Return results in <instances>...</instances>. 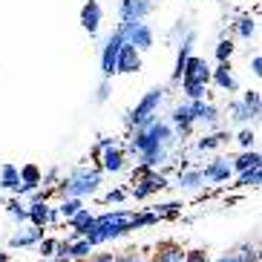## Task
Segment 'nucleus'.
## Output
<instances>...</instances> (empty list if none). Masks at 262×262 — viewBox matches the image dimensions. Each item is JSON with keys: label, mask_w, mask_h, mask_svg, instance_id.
Returning a JSON list of instances; mask_svg holds the SVG:
<instances>
[{"label": "nucleus", "mask_w": 262, "mask_h": 262, "mask_svg": "<svg viewBox=\"0 0 262 262\" xmlns=\"http://www.w3.org/2000/svg\"><path fill=\"white\" fill-rule=\"evenodd\" d=\"M136 231L133 228V210H107V213H101V216H93L90 222L84 225V228H78V231H72L67 239H78V236H84L95 245H104V242H113V239L124 236V233H130Z\"/></svg>", "instance_id": "nucleus-1"}, {"label": "nucleus", "mask_w": 262, "mask_h": 262, "mask_svg": "<svg viewBox=\"0 0 262 262\" xmlns=\"http://www.w3.org/2000/svg\"><path fill=\"white\" fill-rule=\"evenodd\" d=\"M101 179H104V173H101L98 164H81L55 182V193L61 199H67V196L70 199H86V196H95L101 190Z\"/></svg>", "instance_id": "nucleus-2"}, {"label": "nucleus", "mask_w": 262, "mask_h": 262, "mask_svg": "<svg viewBox=\"0 0 262 262\" xmlns=\"http://www.w3.org/2000/svg\"><path fill=\"white\" fill-rule=\"evenodd\" d=\"M164 93H167L164 86H153L150 93L141 95V101L127 113V118H124L127 130H133V127H144L147 121H153V118L159 116V107H162V101H164Z\"/></svg>", "instance_id": "nucleus-3"}, {"label": "nucleus", "mask_w": 262, "mask_h": 262, "mask_svg": "<svg viewBox=\"0 0 262 262\" xmlns=\"http://www.w3.org/2000/svg\"><path fill=\"white\" fill-rule=\"evenodd\" d=\"M164 187H170L164 173H159V170H144L136 164V170H133V187L127 190V196H133V199H147V196H153V193L164 190Z\"/></svg>", "instance_id": "nucleus-4"}, {"label": "nucleus", "mask_w": 262, "mask_h": 262, "mask_svg": "<svg viewBox=\"0 0 262 262\" xmlns=\"http://www.w3.org/2000/svg\"><path fill=\"white\" fill-rule=\"evenodd\" d=\"M124 29V40L136 47L139 52H147L153 49V29L144 24V20H130V24H118Z\"/></svg>", "instance_id": "nucleus-5"}, {"label": "nucleus", "mask_w": 262, "mask_h": 262, "mask_svg": "<svg viewBox=\"0 0 262 262\" xmlns=\"http://www.w3.org/2000/svg\"><path fill=\"white\" fill-rule=\"evenodd\" d=\"M121 43H124V29H121V26H116V32L110 35L107 43H104V49H101V75H104V78L116 75V58H118Z\"/></svg>", "instance_id": "nucleus-6"}, {"label": "nucleus", "mask_w": 262, "mask_h": 262, "mask_svg": "<svg viewBox=\"0 0 262 262\" xmlns=\"http://www.w3.org/2000/svg\"><path fill=\"white\" fill-rule=\"evenodd\" d=\"M231 176H233L231 159H225V156H216V159H210V162L202 167V179H205L208 185H225Z\"/></svg>", "instance_id": "nucleus-7"}, {"label": "nucleus", "mask_w": 262, "mask_h": 262, "mask_svg": "<svg viewBox=\"0 0 262 262\" xmlns=\"http://www.w3.org/2000/svg\"><path fill=\"white\" fill-rule=\"evenodd\" d=\"M170 127H173V133H176V139H182V136H190L193 127H196V118H193L190 113V104H176V107L170 110Z\"/></svg>", "instance_id": "nucleus-8"}, {"label": "nucleus", "mask_w": 262, "mask_h": 262, "mask_svg": "<svg viewBox=\"0 0 262 262\" xmlns=\"http://www.w3.org/2000/svg\"><path fill=\"white\" fill-rule=\"evenodd\" d=\"M26 222L35 228H47V225L58 222V210L49 202H26Z\"/></svg>", "instance_id": "nucleus-9"}, {"label": "nucleus", "mask_w": 262, "mask_h": 262, "mask_svg": "<svg viewBox=\"0 0 262 262\" xmlns=\"http://www.w3.org/2000/svg\"><path fill=\"white\" fill-rule=\"evenodd\" d=\"M153 9H156V0H121V9H118V24L144 20Z\"/></svg>", "instance_id": "nucleus-10"}, {"label": "nucleus", "mask_w": 262, "mask_h": 262, "mask_svg": "<svg viewBox=\"0 0 262 262\" xmlns=\"http://www.w3.org/2000/svg\"><path fill=\"white\" fill-rule=\"evenodd\" d=\"M139 70H141V52L124 40L121 49H118V58H116V75L118 72L121 75H133V72H139Z\"/></svg>", "instance_id": "nucleus-11"}, {"label": "nucleus", "mask_w": 262, "mask_h": 262, "mask_svg": "<svg viewBox=\"0 0 262 262\" xmlns=\"http://www.w3.org/2000/svg\"><path fill=\"white\" fill-rule=\"evenodd\" d=\"M124 164H127V153H124L118 144H110V147L101 150V156H98L101 173H121Z\"/></svg>", "instance_id": "nucleus-12"}, {"label": "nucleus", "mask_w": 262, "mask_h": 262, "mask_svg": "<svg viewBox=\"0 0 262 262\" xmlns=\"http://www.w3.org/2000/svg\"><path fill=\"white\" fill-rule=\"evenodd\" d=\"M210 84H213L216 90H222V93H236L239 84H236V78H233L231 61H219L216 70H210Z\"/></svg>", "instance_id": "nucleus-13"}, {"label": "nucleus", "mask_w": 262, "mask_h": 262, "mask_svg": "<svg viewBox=\"0 0 262 262\" xmlns=\"http://www.w3.org/2000/svg\"><path fill=\"white\" fill-rule=\"evenodd\" d=\"M179 81H190V84H210V67L202 58H196V55H190L185 63V72H182V78Z\"/></svg>", "instance_id": "nucleus-14"}, {"label": "nucleus", "mask_w": 262, "mask_h": 262, "mask_svg": "<svg viewBox=\"0 0 262 262\" xmlns=\"http://www.w3.org/2000/svg\"><path fill=\"white\" fill-rule=\"evenodd\" d=\"M190 104V113H193V118H196V124H208V127H216L219 124V110L210 104V101H205V98H196V101H187Z\"/></svg>", "instance_id": "nucleus-15"}, {"label": "nucleus", "mask_w": 262, "mask_h": 262, "mask_svg": "<svg viewBox=\"0 0 262 262\" xmlns=\"http://www.w3.org/2000/svg\"><path fill=\"white\" fill-rule=\"evenodd\" d=\"M101 17H104V12H101V3H98V0H86L84 6H81V26H84L90 35H98Z\"/></svg>", "instance_id": "nucleus-16"}, {"label": "nucleus", "mask_w": 262, "mask_h": 262, "mask_svg": "<svg viewBox=\"0 0 262 262\" xmlns=\"http://www.w3.org/2000/svg\"><path fill=\"white\" fill-rule=\"evenodd\" d=\"M43 239V228H35V225H29V228H20L17 233H12V239H9V248H35Z\"/></svg>", "instance_id": "nucleus-17"}, {"label": "nucleus", "mask_w": 262, "mask_h": 262, "mask_svg": "<svg viewBox=\"0 0 262 262\" xmlns=\"http://www.w3.org/2000/svg\"><path fill=\"white\" fill-rule=\"evenodd\" d=\"M193 43H196V35H193V32H185V38H182V43H179L176 67H173V84H179V78H182V72H185L187 58L193 55Z\"/></svg>", "instance_id": "nucleus-18"}, {"label": "nucleus", "mask_w": 262, "mask_h": 262, "mask_svg": "<svg viewBox=\"0 0 262 262\" xmlns=\"http://www.w3.org/2000/svg\"><path fill=\"white\" fill-rule=\"evenodd\" d=\"M216 262H259V254H256V245L242 242V245L231 248V251H225V254L219 256Z\"/></svg>", "instance_id": "nucleus-19"}, {"label": "nucleus", "mask_w": 262, "mask_h": 262, "mask_svg": "<svg viewBox=\"0 0 262 262\" xmlns=\"http://www.w3.org/2000/svg\"><path fill=\"white\" fill-rule=\"evenodd\" d=\"M150 262H185V248L176 242H159Z\"/></svg>", "instance_id": "nucleus-20"}, {"label": "nucleus", "mask_w": 262, "mask_h": 262, "mask_svg": "<svg viewBox=\"0 0 262 262\" xmlns=\"http://www.w3.org/2000/svg\"><path fill=\"white\" fill-rule=\"evenodd\" d=\"M176 187H182V190H199V187H205L202 170H199V167L179 170V173H176Z\"/></svg>", "instance_id": "nucleus-21"}, {"label": "nucleus", "mask_w": 262, "mask_h": 262, "mask_svg": "<svg viewBox=\"0 0 262 262\" xmlns=\"http://www.w3.org/2000/svg\"><path fill=\"white\" fill-rule=\"evenodd\" d=\"M17 179H20V185H26V190H35V187L43 185V170L29 162L24 167H17Z\"/></svg>", "instance_id": "nucleus-22"}, {"label": "nucleus", "mask_w": 262, "mask_h": 262, "mask_svg": "<svg viewBox=\"0 0 262 262\" xmlns=\"http://www.w3.org/2000/svg\"><path fill=\"white\" fill-rule=\"evenodd\" d=\"M231 141V136L225 130H216V133H208V136H202L199 141H196V150L199 153H210V150H216V147H222Z\"/></svg>", "instance_id": "nucleus-23"}, {"label": "nucleus", "mask_w": 262, "mask_h": 262, "mask_svg": "<svg viewBox=\"0 0 262 262\" xmlns=\"http://www.w3.org/2000/svg\"><path fill=\"white\" fill-rule=\"evenodd\" d=\"M254 164H262V156H259V150H256V147H251V150H242L236 159H231L233 173H242V170L254 167Z\"/></svg>", "instance_id": "nucleus-24"}, {"label": "nucleus", "mask_w": 262, "mask_h": 262, "mask_svg": "<svg viewBox=\"0 0 262 262\" xmlns=\"http://www.w3.org/2000/svg\"><path fill=\"white\" fill-rule=\"evenodd\" d=\"M233 29H236V35L242 40H251L256 35V17L254 15H239L236 24H233Z\"/></svg>", "instance_id": "nucleus-25"}, {"label": "nucleus", "mask_w": 262, "mask_h": 262, "mask_svg": "<svg viewBox=\"0 0 262 262\" xmlns=\"http://www.w3.org/2000/svg\"><path fill=\"white\" fill-rule=\"evenodd\" d=\"M259 185H262V164H254V167L242 170L236 179V187H259Z\"/></svg>", "instance_id": "nucleus-26"}, {"label": "nucleus", "mask_w": 262, "mask_h": 262, "mask_svg": "<svg viewBox=\"0 0 262 262\" xmlns=\"http://www.w3.org/2000/svg\"><path fill=\"white\" fill-rule=\"evenodd\" d=\"M6 210H9V216H12L17 225L26 222V202H24V196H12V199L6 202Z\"/></svg>", "instance_id": "nucleus-27"}, {"label": "nucleus", "mask_w": 262, "mask_h": 262, "mask_svg": "<svg viewBox=\"0 0 262 262\" xmlns=\"http://www.w3.org/2000/svg\"><path fill=\"white\" fill-rule=\"evenodd\" d=\"M17 182H20V179H17V167L12 162H6L0 167V190H12Z\"/></svg>", "instance_id": "nucleus-28"}, {"label": "nucleus", "mask_w": 262, "mask_h": 262, "mask_svg": "<svg viewBox=\"0 0 262 262\" xmlns=\"http://www.w3.org/2000/svg\"><path fill=\"white\" fill-rule=\"evenodd\" d=\"M84 208V199H70V196H67V199H61V205H58V219H63V222H67V219H70L72 213H78V210Z\"/></svg>", "instance_id": "nucleus-29"}, {"label": "nucleus", "mask_w": 262, "mask_h": 262, "mask_svg": "<svg viewBox=\"0 0 262 262\" xmlns=\"http://www.w3.org/2000/svg\"><path fill=\"white\" fill-rule=\"evenodd\" d=\"M153 213L159 216V219H176L179 213H182V202H162V205H156Z\"/></svg>", "instance_id": "nucleus-30"}, {"label": "nucleus", "mask_w": 262, "mask_h": 262, "mask_svg": "<svg viewBox=\"0 0 262 262\" xmlns=\"http://www.w3.org/2000/svg\"><path fill=\"white\" fill-rule=\"evenodd\" d=\"M231 121H233V124L254 121V118H251V113H248V107L242 104V101H233V104H231Z\"/></svg>", "instance_id": "nucleus-31"}, {"label": "nucleus", "mask_w": 262, "mask_h": 262, "mask_svg": "<svg viewBox=\"0 0 262 262\" xmlns=\"http://www.w3.org/2000/svg\"><path fill=\"white\" fill-rule=\"evenodd\" d=\"M162 219L153 213V210H141V213H133V228H150V225H159Z\"/></svg>", "instance_id": "nucleus-32"}, {"label": "nucleus", "mask_w": 262, "mask_h": 262, "mask_svg": "<svg viewBox=\"0 0 262 262\" xmlns=\"http://www.w3.org/2000/svg\"><path fill=\"white\" fill-rule=\"evenodd\" d=\"M242 104L248 107L251 118H259V90H248V93L242 95Z\"/></svg>", "instance_id": "nucleus-33"}, {"label": "nucleus", "mask_w": 262, "mask_h": 262, "mask_svg": "<svg viewBox=\"0 0 262 262\" xmlns=\"http://www.w3.org/2000/svg\"><path fill=\"white\" fill-rule=\"evenodd\" d=\"M179 84H182V93L187 95V101L205 98V93H208V86L205 84H190V81H179Z\"/></svg>", "instance_id": "nucleus-34"}, {"label": "nucleus", "mask_w": 262, "mask_h": 262, "mask_svg": "<svg viewBox=\"0 0 262 262\" xmlns=\"http://www.w3.org/2000/svg\"><path fill=\"white\" fill-rule=\"evenodd\" d=\"M233 40L231 38H222L219 43H216V49H213V55H216V61H231V55H233Z\"/></svg>", "instance_id": "nucleus-35"}, {"label": "nucleus", "mask_w": 262, "mask_h": 262, "mask_svg": "<svg viewBox=\"0 0 262 262\" xmlns=\"http://www.w3.org/2000/svg\"><path fill=\"white\" fill-rule=\"evenodd\" d=\"M90 219H93V213H90V208H81L78 213H72L70 219H67V225H70L72 231H78V228H84V225L90 222Z\"/></svg>", "instance_id": "nucleus-36"}, {"label": "nucleus", "mask_w": 262, "mask_h": 262, "mask_svg": "<svg viewBox=\"0 0 262 262\" xmlns=\"http://www.w3.org/2000/svg\"><path fill=\"white\" fill-rule=\"evenodd\" d=\"M236 144L242 147V150H251V147L256 144V133L251 130V127H242V130L236 133Z\"/></svg>", "instance_id": "nucleus-37"}, {"label": "nucleus", "mask_w": 262, "mask_h": 262, "mask_svg": "<svg viewBox=\"0 0 262 262\" xmlns=\"http://www.w3.org/2000/svg\"><path fill=\"white\" fill-rule=\"evenodd\" d=\"M55 245H58V239H55V236H43V239H40L38 245H35V248H38V254H40V259L55 256Z\"/></svg>", "instance_id": "nucleus-38"}, {"label": "nucleus", "mask_w": 262, "mask_h": 262, "mask_svg": "<svg viewBox=\"0 0 262 262\" xmlns=\"http://www.w3.org/2000/svg\"><path fill=\"white\" fill-rule=\"evenodd\" d=\"M116 262H150V256L141 251H124V254H116Z\"/></svg>", "instance_id": "nucleus-39"}, {"label": "nucleus", "mask_w": 262, "mask_h": 262, "mask_svg": "<svg viewBox=\"0 0 262 262\" xmlns=\"http://www.w3.org/2000/svg\"><path fill=\"white\" fill-rule=\"evenodd\" d=\"M124 199H127V190H124V187H116V190L104 193V205H118V202H124Z\"/></svg>", "instance_id": "nucleus-40"}, {"label": "nucleus", "mask_w": 262, "mask_h": 262, "mask_svg": "<svg viewBox=\"0 0 262 262\" xmlns=\"http://www.w3.org/2000/svg\"><path fill=\"white\" fill-rule=\"evenodd\" d=\"M110 90H113V86H110V78H104L101 86H98V93H95V104H104V101L110 98Z\"/></svg>", "instance_id": "nucleus-41"}, {"label": "nucleus", "mask_w": 262, "mask_h": 262, "mask_svg": "<svg viewBox=\"0 0 262 262\" xmlns=\"http://www.w3.org/2000/svg\"><path fill=\"white\" fill-rule=\"evenodd\" d=\"M185 262H210V256L196 248V251H185Z\"/></svg>", "instance_id": "nucleus-42"}, {"label": "nucleus", "mask_w": 262, "mask_h": 262, "mask_svg": "<svg viewBox=\"0 0 262 262\" xmlns=\"http://www.w3.org/2000/svg\"><path fill=\"white\" fill-rule=\"evenodd\" d=\"M84 262H116V254H90Z\"/></svg>", "instance_id": "nucleus-43"}, {"label": "nucleus", "mask_w": 262, "mask_h": 262, "mask_svg": "<svg viewBox=\"0 0 262 262\" xmlns=\"http://www.w3.org/2000/svg\"><path fill=\"white\" fill-rule=\"evenodd\" d=\"M251 72H254L256 78L262 75V58H259V55H254V58H251Z\"/></svg>", "instance_id": "nucleus-44"}, {"label": "nucleus", "mask_w": 262, "mask_h": 262, "mask_svg": "<svg viewBox=\"0 0 262 262\" xmlns=\"http://www.w3.org/2000/svg\"><path fill=\"white\" fill-rule=\"evenodd\" d=\"M43 262H72V259H67V256H49V259H43Z\"/></svg>", "instance_id": "nucleus-45"}, {"label": "nucleus", "mask_w": 262, "mask_h": 262, "mask_svg": "<svg viewBox=\"0 0 262 262\" xmlns=\"http://www.w3.org/2000/svg\"><path fill=\"white\" fill-rule=\"evenodd\" d=\"M0 262H9V254H6V251H0Z\"/></svg>", "instance_id": "nucleus-46"}, {"label": "nucleus", "mask_w": 262, "mask_h": 262, "mask_svg": "<svg viewBox=\"0 0 262 262\" xmlns=\"http://www.w3.org/2000/svg\"><path fill=\"white\" fill-rule=\"evenodd\" d=\"M40 262H43V259H40Z\"/></svg>", "instance_id": "nucleus-47"}]
</instances>
